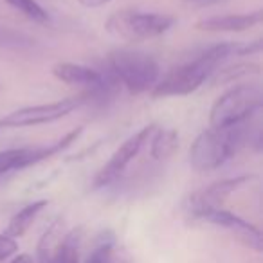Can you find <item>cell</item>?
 I'll list each match as a JSON object with an SVG mask.
<instances>
[{
  "mask_svg": "<svg viewBox=\"0 0 263 263\" xmlns=\"http://www.w3.org/2000/svg\"><path fill=\"white\" fill-rule=\"evenodd\" d=\"M195 220L211 223V226L223 227V229L229 231L241 245H245V247L252 249V251H256V252L263 251V238L258 227L252 226L247 220H243L241 216H238L236 213L229 211V209H226V208L208 209V211L195 216Z\"/></svg>",
  "mask_w": 263,
  "mask_h": 263,
  "instance_id": "obj_9",
  "label": "cell"
},
{
  "mask_svg": "<svg viewBox=\"0 0 263 263\" xmlns=\"http://www.w3.org/2000/svg\"><path fill=\"white\" fill-rule=\"evenodd\" d=\"M85 105H88L87 92H80L76 96H69V98L58 99V101L44 103V105L24 106V108H18L15 112L6 114L4 117H0V132L56 123V121L70 116Z\"/></svg>",
  "mask_w": 263,
  "mask_h": 263,
  "instance_id": "obj_6",
  "label": "cell"
},
{
  "mask_svg": "<svg viewBox=\"0 0 263 263\" xmlns=\"http://www.w3.org/2000/svg\"><path fill=\"white\" fill-rule=\"evenodd\" d=\"M254 179H256L254 175H236V177H229V179L216 180V182L195 191L190 197V200H187V211H190L191 218L208 211V209L223 208V202L231 195L236 193L241 187H245L247 184H251Z\"/></svg>",
  "mask_w": 263,
  "mask_h": 263,
  "instance_id": "obj_8",
  "label": "cell"
},
{
  "mask_svg": "<svg viewBox=\"0 0 263 263\" xmlns=\"http://www.w3.org/2000/svg\"><path fill=\"white\" fill-rule=\"evenodd\" d=\"M106 69L130 94L148 92L161 80V65L152 54L137 49H116L106 58Z\"/></svg>",
  "mask_w": 263,
  "mask_h": 263,
  "instance_id": "obj_3",
  "label": "cell"
},
{
  "mask_svg": "<svg viewBox=\"0 0 263 263\" xmlns=\"http://www.w3.org/2000/svg\"><path fill=\"white\" fill-rule=\"evenodd\" d=\"M252 119L231 128H205L190 146V164L195 172H215L238 154L251 141Z\"/></svg>",
  "mask_w": 263,
  "mask_h": 263,
  "instance_id": "obj_2",
  "label": "cell"
},
{
  "mask_svg": "<svg viewBox=\"0 0 263 263\" xmlns=\"http://www.w3.org/2000/svg\"><path fill=\"white\" fill-rule=\"evenodd\" d=\"M6 4L22 13L27 20L34 24H49V20H51L47 9L38 0H6Z\"/></svg>",
  "mask_w": 263,
  "mask_h": 263,
  "instance_id": "obj_17",
  "label": "cell"
},
{
  "mask_svg": "<svg viewBox=\"0 0 263 263\" xmlns=\"http://www.w3.org/2000/svg\"><path fill=\"white\" fill-rule=\"evenodd\" d=\"M83 227H76L65 233L56 243L47 263H80V249L83 241Z\"/></svg>",
  "mask_w": 263,
  "mask_h": 263,
  "instance_id": "obj_14",
  "label": "cell"
},
{
  "mask_svg": "<svg viewBox=\"0 0 263 263\" xmlns=\"http://www.w3.org/2000/svg\"><path fill=\"white\" fill-rule=\"evenodd\" d=\"M263 20V11L256 9L251 13H241V15H220V16H208L195 24V29L204 31V33H243Z\"/></svg>",
  "mask_w": 263,
  "mask_h": 263,
  "instance_id": "obj_10",
  "label": "cell"
},
{
  "mask_svg": "<svg viewBox=\"0 0 263 263\" xmlns=\"http://www.w3.org/2000/svg\"><path fill=\"white\" fill-rule=\"evenodd\" d=\"M83 263H132L126 251L117 249L116 234L112 231H103L98 234L94 247L87 254Z\"/></svg>",
  "mask_w": 263,
  "mask_h": 263,
  "instance_id": "obj_11",
  "label": "cell"
},
{
  "mask_svg": "<svg viewBox=\"0 0 263 263\" xmlns=\"http://www.w3.org/2000/svg\"><path fill=\"white\" fill-rule=\"evenodd\" d=\"M15 254H18V241L6 233H0V263L11 259Z\"/></svg>",
  "mask_w": 263,
  "mask_h": 263,
  "instance_id": "obj_20",
  "label": "cell"
},
{
  "mask_svg": "<svg viewBox=\"0 0 263 263\" xmlns=\"http://www.w3.org/2000/svg\"><path fill=\"white\" fill-rule=\"evenodd\" d=\"M186 2H200V4H204V2H213V0H186Z\"/></svg>",
  "mask_w": 263,
  "mask_h": 263,
  "instance_id": "obj_24",
  "label": "cell"
},
{
  "mask_svg": "<svg viewBox=\"0 0 263 263\" xmlns=\"http://www.w3.org/2000/svg\"><path fill=\"white\" fill-rule=\"evenodd\" d=\"M157 130V124L150 123L146 126H143L139 132H136L134 136H130L116 152L112 154V157L108 159L105 166L96 173L94 180H92V187L94 190H103V187H108L112 184H116L117 180L123 177V173L128 170V166L134 162V159L141 154L144 146L150 141L152 134Z\"/></svg>",
  "mask_w": 263,
  "mask_h": 263,
  "instance_id": "obj_7",
  "label": "cell"
},
{
  "mask_svg": "<svg viewBox=\"0 0 263 263\" xmlns=\"http://www.w3.org/2000/svg\"><path fill=\"white\" fill-rule=\"evenodd\" d=\"M175 26V16L157 11L121 9L106 18L105 29L112 36L128 44H141L162 36Z\"/></svg>",
  "mask_w": 263,
  "mask_h": 263,
  "instance_id": "obj_5",
  "label": "cell"
},
{
  "mask_svg": "<svg viewBox=\"0 0 263 263\" xmlns=\"http://www.w3.org/2000/svg\"><path fill=\"white\" fill-rule=\"evenodd\" d=\"M263 49V42L261 38L254 42H249V44H240L238 45V51H236V56H252V54H259Z\"/></svg>",
  "mask_w": 263,
  "mask_h": 263,
  "instance_id": "obj_21",
  "label": "cell"
},
{
  "mask_svg": "<svg viewBox=\"0 0 263 263\" xmlns=\"http://www.w3.org/2000/svg\"><path fill=\"white\" fill-rule=\"evenodd\" d=\"M8 263H36V261H34L31 254H26V252H22V254H15Z\"/></svg>",
  "mask_w": 263,
  "mask_h": 263,
  "instance_id": "obj_23",
  "label": "cell"
},
{
  "mask_svg": "<svg viewBox=\"0 0 263 263\" xmlns=\"http://www.w3.org/2000/svg\"><path fill=\"white\" fill-rule=\"evenodd\" d=\"M150 157L155 161L172 157L179 148V132L175 128H159L150 137Z\"/></svg>",
  "mask_w": 263,
  "mask_h": 263,
  "instance_id": "obj_15",
  "label": "cell"
},
{
  "mask_svg": "<svg viewBox=\"0 0 263 263\" xmlns=\"http://www.w3.org/2000/svg\"><path fill=\"white\" fill-rule=\"evenodd\" d=\"M60 226H62L60 218L54 220V222L47 227V231H45L44 236L40 238V241H38V259H40V263L49 261L56 243H58L60 238H62V234H60Z\"/></svg>",
  "mask_w": 263,
  "mask_h": 263,
  "instance_id": "obj_18",
  "label": "cell"
},
{
  "mask_svg": "<svg viewBox=\"0 0 263 263\" xmlns=\"http://www.w3.org/2000/svg\"><path fill=\"white\" fill-rule=\"evenodd\" d=\"M238 45H240V42H222V44L205 49L195 60L175 67L166 76H162L157 81V85L150 90V96L154 99H164L190 96L197 92L205 81H209V78L216 70L222 69V65L227 60L236 56Z\"/></svg>",
  "mask_w": 263,
  "mask_h": 263,
  "instance_id": "obj_1",
  "label": "cell"
},
{
  "mask_svg": "<svg viewBox=\"0 0 263 263\" xmlns=\"http://www.w3.org/2000/svg\"><path fill=\"white\" fill-rule=\"evenodd\" d=\"M78 2L87 9H96V8H103V6H106L112 0H78Z\"/></svg>",
  "mask_w": 263,
  "mask_h": 263,
  "instance_id": "obj_22",
  "label": "cell"
},
{
  "mask_svg": "<svg viewBox=\"0 0 263 263\" xmlns=\"http://www.w3.org/2000/svg\"><path fill=\"white\" fill-rule=\"evenodd\" d=\"M263 106L261 87L256 83H240L226 90L209 110V128H231L258 116Z\"/></svg>",
  "mask_w": 263,
  "mask_h": 263,
  "instance_id": "obj_4",
  "label": "cell"
},
{
  "mask_svg": "<svg viewBox=\"0 0 263 263\" xmlns=\"http://www.w3.org/2000/svg\"><path fill=\"white\" fill-rule=\"evenodd\" d=\"M26 154H27V146L9 148V150L0 152V175L24 170L22 164H24V159H26Z\"/></svg>",
  "mask_w": 263,
  "mask_h": 263,
  "instance_id": "obj_19",
  "label": "cell"
},
{
  "mask_svg": "<svg viewBox=\"0 0 263 263\" xmlns=\"http://www.w3.org/2000/svg\"><path fill=\"white\" fill-rule=\"evenodd\" d=\"M47 205H49V200H45V198L29 202V204L24 205L20 211H16L15 215L11 216V220H9V223H8V227H6L4 233L8 234V236L15 238V240L16 238H22L24 234L31 229V226L36 222V218L40 216V213L44 211Z\"/></svg>",
  "mask_w": 263,
  "mask_h": 263,
  "instance_id": "obj_13",
  "label": "cell"
},
{
  "mask_svg": "<svg viewBox=\"0 0 263 263\" xmlns=\"http://www.w3.org/2000/svg\"><path fill=\"white\" fill-rule=\"evenodd\" d=\"M259 72H261V67H259V63H252V62L234 63V65L223 67V69L216 70V72L209 78V83H213V85H231V83H236V81L243 80V78L258 76Z\"/></svg>",
  "mask_w": 263,
  "mask_h": 263,
  "instance_id": "obj_16",
  "label": "cell"
},
{
  "mask_svg": "<svg viewBox=\"0 0 263 263\" xmlns=\"http://www.w3.org/2000/svg\"><path fill=\"white\" fill-rule=\"evenodd\" d=\"M83 134V126H78L74 130H70L69 134L58 139L56 143H51V144H45V146H27V154H26V159H24V170L29 168V166H36L40 162L47 161V159H52L56 157L58 154L65 152L69 146H72L80 136Z\"/></svg>",
  "mask_w": 263,
  "mask_h": 263,
  "instance_id": "obj_12",
  "label": "cell"
}]
</instances>
